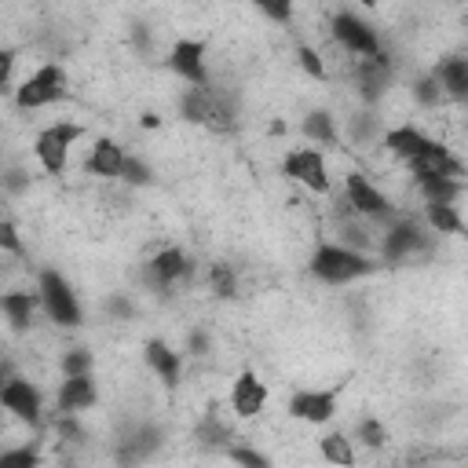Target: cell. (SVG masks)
<instances>
[{"mask_svg":"<svg viewBox=\"0 0 468 468\" xmlns=\"http://www.w3.org/2000/svg\"><path fill=\"white\" fill-rule=\"evenodd\" d=\"M307 271H311L318 282H325V285H347V282H355V278L373 274L377 263H373L366 252L347 249V245H318V249L311 252V260H307Z\"/></svg>","mask_w":468,"mask_h":468,"instance_id":"cell-1","label":"cell"},{"mask_svg":"<svg viewBox=\"0 0 468 468\" xmlns=\"http://www.w3.org/2000/svg\"><path fill=\"white\" fill-rule=\"evenodd\" d=\"M428 249H431V234L413 216H395L380 238V260L384 263H402L410 256H424Z\"/></svg>","mask_w":468,"mask_h":468,"instance_id":"cell-2","label":"cell"},{"mask_svg":"<svg viewBox=\"0 0 468 468\" xmlns=\"http://www.w3.org/2000/svg\"><path fill=\"white\" fill-rule=\"evenodd\" d=\"M37 292H40V307H44V314L55 322V325H66V329H73V325H80V303H77V292H73V285L58 274V271H40V278H37Z\"/></svg>","mask_w":468,"mask_h":468,"instance_id":"cell-3","label":"cell"},{"mask_svg":"<svg viewBox=\"0 0 468 468\" xmlns=\"http://www.w3.org/2000/svg\"><path fill=\"white\" fill-rule=\"evenodd\" d=\"M80 135H84V128L73 124V121H55V124H48V128L37 135V143H33V154H37L40 168H44L48 176H62V168H66V161H69V150H73V143H77Z\"/></svg>","mask_w":468,"mask_h":468,"instance_id":"cell-4","label":"cell"},{"mask_svg":"<svg viewBox=\"0 0 468 468\" xmlns=\"http://www.w3.org/2000/svg\"><path fill=\"white\" fill-rule=\"evenodd\" d=\"M66 95V69L58 62H44L33 77H26L15 91V106L18 110H40V106H51Z\"/></svg>","mask_w":468,"mask_h":468,"instance_id":"cell-5","label":"cell"},{"mask_svg":"<svg viewBox=\"0 0 468 468\" xmlns=\"http://www.w3.org/2000/svg\"><path fill=\"white\" fill-rule=\"evenodd\" d=\"M179 110H183V117L190 121V124H208V128H216V132H230V110L212 95V88L205 84V88H186L183 91V99H179Z\"/></svg>","mask_w":468,"mask_h":468,"instance_id":"cell-6","label":"cell"},{"mask_svg":"<svg viewBox=\"0 0 468 468\" xmlns=\"http://www.w3.org/2000/svg\"><path fill=\"white\" fill-rule=\"evenodd\" d=\"M344 190H347V205H351L355 216H362V219H377V223H391V219H395L391 201H388V197H384L362 172H351V176L344 179Z\"/></svg>","mask_w":468,"mask_h":468,"instance_id":"cell-7","label":"cell"},{"mask_svg":"<svg viewBox=\"0 0 468 468\" xmlns=\"http://www.w3.org/2000/svg\"><path fill=\"white\" fill-rule=\"evenodd\" d=\"M329 26H333L336 44H340L347 55L366 58V55H377V51H380V37H377V29H373L369 22H362L358 15H351V11H336Z\"/></svg>","mask_w":468,"mask_h":468,"instance_id":"cell-8","label":"cell"},{"mask_svg":"<svg viewBox=\"0 0 468 468\" xmlns=\"http://www.w3.org/2000/svg\"><path fill=\"white\" fill-rule=\"evenodd\" d=\"M282 172L289 179L303 183L314 194H329V168H325V157L318 150H292V154H285Z\"/></svg>","mask_w":468,"mask_h":468,"instance_id":"cell-9","label":"cell"},{"mask_svg":"<svg viewBox=\"0 0 468 468\" xmlns=\"http://www.w3.org/2000/svg\"><path fill=\"white\" fill-rule=\"evenodd\" d=\"M168 69L179 73L186 84L205 88L208 84V66H205V40H176L168 51Z\"/></svg>","mask_w":468,"mask_h":468,"instance_id":"cell-10","label":"cell"},{"mask_svg":"<svg viewBox=\"0 0 468 468\" xmlns=\"http://www.w3.org/2000/svg\"><path fill=\"white\" fill-rule=\"evenodd\" d=\"M0 406H4L11 417L26 420V424H40L44 399H40V391H37L29 380H22V377H7V380H4V391H0Z\"/></svg>","mask_w":468,"mask_h":468,"instance_id":"cell-11","label":"cell"},{"mask_svg":"<svg viewBox=\"0 0 468 468\" xmlns=\"http://www.w3.org/2000/svg\"><path fill=\"white\" fill-rule=\"evenodd\" d=\"M194 271V263H190V256L183 252V249H176V245H168V249H161L150 263H146V282L154 285V289H172V285H179L186 274Z\"/></svg>","mask_w":468,"mask_h":468,"instance_id":"cell-12","label":"cell"},{"mask_svg":"<svg viewBox=\"0 0 468 468\" xmlns=\"http://www.w3.org/2000/svg\"><path fill=\"white\" fill-rule=\"evenodd\" d=\"M355 84H358V95L366 102H377L388 91V84H391V58L384 51L358 58L355 62Z\"/></svg>","mask_w":468,"mask_h":468,"instance_id":"cell-13","label":"cell"},{"mask_svg":"<svg viewBox=\"0 0 468 468\" xmlns=\"http://www.w3.org/2000/svg\"><path fill=\"white\" fill-rule=\"evenodd\" d=\"M289 413L296 420H307V424L333 420V413H336V388H325V391H296L289 399Z\"/></svg>","mask_w":468,"mask_h":468,"instance_id":"cell-14","label":"cell"},{"mask_svg":"<svg viewBox=\"0 0 468 468\" xmlns=\"http://www.w3.org/2000/svg\"><path fill=\"white\" fill-rule=\"evenodd\" d=\"M410 168H413V179H424V176H464V165L442 146V143H428V150H420L413 161H406Z\"/></svg>","mask_w":468,"mask_h":468,"instance_id":"cell-15","label":"cell"},{"mask_svg":"<svg viewBox=\"0 0 468 468\" xmlns=\"http://www.w3.org/2000/svg\"><path fill=\"white\" fill-rule=\"evenodd\" d=\"M230 406H234V413L238 417H256L263 406H267V388H263V380L252 373V369H241L238 373V380H234V388H230Z\"/></svg>","mask_w":468,"mask_h":468,"instance_id":"cell-16","label":"cell"},{"mask_svg":"<svg viewBox=\"0 0 468 468\" xmlns=\"http://www.w3.org/2000/svg\"><path fill=\"white\" fill-rule=\"evenodd\" d=\"M95 402H99V388H95L91 373H73L62 380V388H58V410L62 413H80V410H91Z\"/></svg>","mask_w":468,"mask_h":468,"instance_id":"cell-17","label":"cell"},{"mask_svg":"<svg viewBox=\"0 0 468 468\" xmlns=\"http://www.w3.org/2000/svg\"><path fill=\"white\" fill-rule=\"evenodd\" d=\"M37 307H40V292L15 289V292H4V296H0V311H4V318L11 322L15 333H26V329L33 325Z\"/></svg>","mask_w":468,"mask_h":468,"instance_id":"cell-18","label":"cell"},{"mask_svg":"<svg viewBox=\"0 0 468 468\" xmlns=\"http://www.w3.org/2000/svg\"><path fill=\"white\" fill-rule=\"evenodd\" d=\"M435 80H439V88H442V95L446 99H453V102H464L468 99V62L464 58H442L435 69Z\"/></svg>","mask_w":468,"mask_h":468,"instance_id":"cell-19","label":"cell"},{"mask_svg":"<svg viewBox=\"0 0 468 468\" xmlns=\"http://www.w3.org/2000/svg\"><path fill=\"white\" fill-rule=\"evenodd\" d=\"M428 135L420 128H410V124H399V128H388L384 132V150L395 154L399 161H413L420 150H428Z\"/></svg>","mask_w":468,"mask_h":468,"instance_id":"cell-20","label":"cell"},{"mask_svg":"<svg viewBox=\"0 0 468 468\" xmlns=\"http://www.w3.org/2000/svg\"><path fill=\"white\" fill-rule=\"evenodd\" d=\"M121 165H124V146L113 143V139H95V146L88 154V172L102 176V179H117Z\"/></svg>","mask_w":468,"mask_h":468,"instance_id":"cell-21","label":"cell"},{"mask_svg":"<svg viewBox=\"0 0 468 468\" xmlns=\"http://www.w3.org/2000/svg\"><path fill=\"white\" fill-rule=\"evenodd\" d=\"M146 366L161 377V384H168V388H176L179 384V377H183V366H179V355L165 344V340H146Z\"/></svg>","mask_w":468,"mask_h":468,"instance_id":"cell-22","label":"cell"},{"mask_svg":"<svg viewBox=\"0 0 468 468\" xmlns=\"http://www.w3.org/2000/svg\"><path fill=\"white\" fill-rule=\"evenodd\" d=\"M424 201H439V205H457V197L464 194V183L457 176H424L417 179Z\"/></svg>","mask_w":468,"mask_h":468,"instance_id":"cell-23","label":"cell"},{"mask_svg":"<svg viewBox=\"0 0 468 468\" xmlns=\"http://www.w3.org/2000/svg\"><path fill=\"white\" fill-rule=\"evenodd\" d=\"M424 223H428L431 234H461V230H464L457 205H439V201H428V208H424Z\"/></svg>","mask_w":468,"mask_h":468,"instance_id":"cell-24","label":"cell"},{"mask_svg":"<svg viewBox=\"0 0 468 468\" xmlns=\"http://www.w3.org/2000/svg\"><path fill=\"white\" fill-rule=\"evenodd\" d=\"M300 128H303V135H307L311 143L336 146V124H333V113H329V110H311Z\"/></svg>","mask_w":468,"mask_h":468,"instance_id":"cell-25","label":"cell"},{"mask_svg":"<svg viewBox=\"0 0 468 468\" xmlns=\"http://www.w3.org/2000/svg\"><path fill=\"white\" fill-rule=\"evenodd\" d=\"M205 282H208V289H212L216 296H234V292H238L234 267H230V263H223V260H216V263H208V267H205Z\"/></svg>","mask_w":468,"mask_h":468,"instance_id":"cell-26","label":"cell"},{"mask_svg":"<svg viewBox=\"0 0 468 468\" xmlns=\"http://www.w3.org/2000/svg\"><path fill=\"white\" fill-rule=\"evenodd\" d=\"M121 183H128V186H146L150 179H154V168L143 161V157H135V154H124V165H121V176H117Z\"/></svg>","mask_w":468,"mask_h":468,"instance_id":"cell-27","label":"cell"},{"mask_svg":"<svg viewBox=\"0 0 468 468\" xmlns=\"http://www.w3.org/2000/svg\"><path fill=\"white\" fill-rule=\"evenodd\" d=\"M322 457L333 461V464H355V450H351V439H344L340 431L325 435L322 439Z\"/></svg>","mask_w":468,"mask_h":468,"instance_id":"cell-28","label":"cell"},{"mask_svg":"<svg viewBox=\"0 0 468 468\" xmlns=\"http://www.w3.org/2000/svg\"><path fill=\"white\" fill-rule=\"evenodd\" d=\"M58 369H62V377L91 373V369H95V358H91V351H88V347H73V351H66V355H62Z\"/></svg>","mask_w":468,"mask_h":468,"instance_id":"cell-29","label":"cell"},{"mask_svg":"<svg viewBox=\"0 0 468 468\" xmlns=\"http://www.w3.org/2000/svg\"><path fill=\"white\" fill-rule=\"evenodd\" d=\"M292 4L296 0H252V7L263 11V18H271L278 26H289L292 22Z\"/></svg>","mask_w":468,"mask_h":468,"instance_id":"cell-30","label":"cell"},{"mask_svg":"<svg viewBox=\"0 0 468 468\" xmlns=\"http://www.w3.org/2000/svg\"><path fill=\"white\" fill-rule=\"evenodd\" d=\"M413 95H417V102L420 106H439L446 95H442V88H439V80H435V73H428V77H420L417 84H413Z\"/></svg>","mask_w":468,"mask_h":468,"instance_id":"cell-31","label":"cell"},{"mask_svg":"<svg viewBox=\"0 0 468 468\" xmlns=\"http://www.w3.org/2000/svg\"><path fill=\"white\" fill-rule=\"evenodd\" d=\"M355 439H362L366 446H384V439H388V428L377 420V417H366V420H358V428H355Z\"/></svg>","mask_w":468,"mask_h":468,"instance_id":"cell-32","label":"cell"},{"mask_svg":"<svg viewBox=\"0 0 468 468\" xmlns=\"http://www.w3.org/2000/svg\"><path fill=\"white\" fill-rule=\"evenodd\" d=\"M377 135H380V128H377V117L373 113H355L351 117V139L366 143V139H377Z\"/></svg>","mask_w":468,"mask_h":468,"instance_id":"cell-33","label":"cell"},{"mask_svg":"<svg viewBox=\"0 0 468 468\" xmlns=\"http://www.w3.org/2000/svg\"><path fill=\"white\" fill-rule=\"evenodd\" d=\"M0 252H15L22 256V238H18V227L11 219L0 216Z\"/></svg>","mask_w":468,"mask_h":468,"instance_id":"cell-34","label":"cell"},{"mask_svg":"<svg viewBox=\"0 0 468 468\" xmlns=\"http://www.w3.org/2000/svg\"><path fill=\"white\" fill-rule=\"evenodd\" d=\"M296 58H300V66H303L314 80H322V77H325V66H322V58H318V51H314V48L300 44V48H296Z\"/></svg>","mask_w":468,"mask_h":468,"instance_id":"cell-35","label":"cell"},{"mask_svg":"<svg viewBox=\"0 0 468 468\" xmlns=\"http://www.w3.org/2000/svg\"><path fill=\"white\" fill-rule=\"evenodd\" d=\"M227 457H230L234 464H249V468H267V464H271L263 453H256V450H249V446H230Z\"/></svg>","mask_w":468,"mask_h":468,"instance_id":"cell-36","label":"cell"},{"mask_svg":"<svg viewBox=\"0 0 468 468\" xmlns=\"http://www.w3.org/2000/svg\"><path fill=\"white\" fill-rule=\"evenodd\" d=\"M40 457H37V450H29V446H22V450H7V453H0V468H7V464H26V468H33Z\"/></svg>","mask_w":468,"mask_h":468,"instance_id":"cell-37","label":"cell"},{"mask_svg":"<svg viewBox=\"0 0 468 468\" xmlns=\"http://www.w3.org/2000/svg\"><path fill=\"white\" fill-rule=\"evenodd\" d=\"M0 183H4L11 194H22V190L29 186V172H22V168H7V172L0 176Z\"/></svg>","mask_w":468,"mask_h":468,"instance_id":"cell-38","label":"cell"},{"mask_svg":"<svg viewBox=\"0 0 468 468\" xmlns=\"http://www.w3.org/2000/svg\"><path fill=\"white\" fill-rule=\"evenodd\" d=\"M11 69H15V51L11 48H0V88H7Z\"/></svg>","mask_w":468,"mask_h":468,"instance_id":"cell-39","label":"cell"},{"mask_svg":"<svg viewBox=\"0 0 468 468\" xmlns=\"http://www.w3.org/2000/svg\"><path fill=\"white\" fill-rule=\"evenodd\" d=\"M106 311H110V314H117V318H132V303H128L124 296H113V300L106 303Z\"/></svg>","mask_w":468,"mask_h":468,"instance_id":"cell-40","label":"cell"},{"mask_svg":"<svg viewBox=\"0 0 468 468\" xmlns=\"http://www.w3.org/2000/svg\"><path fill=\"white\" fill-rule=\"evenodd\" d=\"M205 347H208V333L194 329V333H190V351H194V355H205Z\"/></svg>","mask_w":468,"mask_h":468,"instance_id":"cell-41","label":"cell"},{"mask_svg":"<svg viewBox=\"0 0 468 468\" xmlns=\"http://www.w3.org/2000/svg\"><path fill=\"white\" fill-rule=\"evenodd\" d=\"M135 44H139V48H150V33H146V26H135Z\"/></svg>","mask_w":468,"mask_h":468,"instance_id":"cell-42","label":"cell"},{"mask_svg":"<svg viewBox=\"0 0 468 468\" xmlns=\"http://www.w3.org/2000/svg\"><path fill=\"white\" fill-rule=\"evenodd\" d=\"M143 124L146 128H157V113H143Z\"/></svg>","mask_w":468,"mask_h":468,"instance_id":"cell-43","label":"cell"},{"mask_svg":"<svg viewBox=\"0 0 468 468\" xmlns=\"http://www.w3.org/2000/svg\"><path fill=\"white\" fill-rule=\"evenodd\" d=\"M4 380H7V373H4V366H0V391H4Z\"/></svg>","mask_w":468,"mask_h":468,"instance_id":"cell-44","label":"cell"},{"mask_svg":"<svg viewBox=\"0 0 468 468\" xmlns=\"http://www.w3.org/2000/svg\"><path fill=\"white\" fill-rule=\"evenodd\" d=\"M358 4H366V7H373V4H377V0H358Z\"/></svg>","mask_w":468,"mask_h":468,"instance_id":"cell-45","label":"cell"}]
</instances>
